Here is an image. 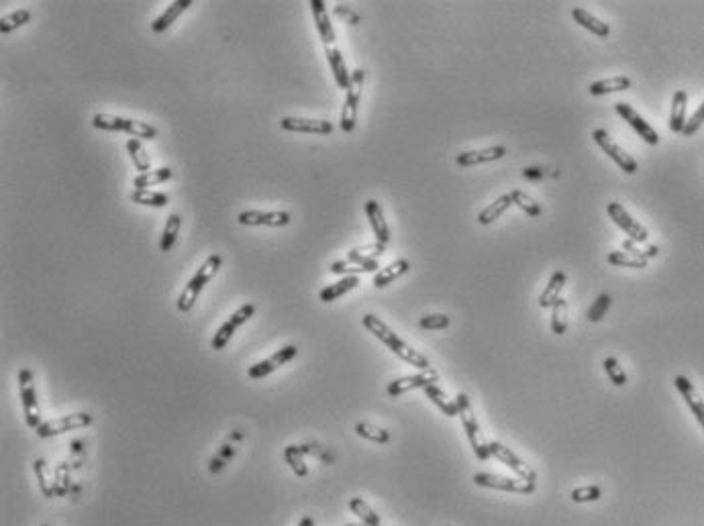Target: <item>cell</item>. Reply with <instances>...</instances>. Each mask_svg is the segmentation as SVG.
Returning <instances> with one entry per match:
<instances>
[{"mask_svg": "<svg viewBox=\"0 0 704 526\" xmlns=\"http://www.w3.org/2000/svg\"><path fill=\"white\" fill-rule=\"evenodd\" d=\"M362 322H364V327H366L367 331L372 332L378 341H382L384 345L388 347L394 355H398L402 361H406L409 365L419 367L421 372L431 367V361L427 359V355H423L421 351H416V349H413L411 345H406V343L398 337L396 332L392 331V329L384 322L382 318H378L376 315H366L362 318Z\"/></svg>", "mask_w": 704, "mask_h": 526, "instance_id": "1", "label": "cell"}, {"mask_svg": "<svg viewBox=\"0 0 704 526\" xmlns=\"http://www.w3.org/2000/svg\"><path fill=\"white\" fill-rule=\"evenodd\" d=\"M92 125L100 131H115V133H127L131 139H155L157 129L152 127L149 122H143L137 119H125L117 115H107V112H96L92 117Z\"/></svg>", "mask_w": 704, "mask_h": 526, "instance_id": "2", "label": "cell"}, {"mask_svg": "<svg viewBox=\"0 0 704 526\" xmlns=\"http://www.w3.org/2000/svg\"><path fill=\"white\" fill-rule=\"evenodd\" d=\"M221 263H223V257L216 256V253H213V256H209L204 259V263L200 265L199 271L192 275V280H190V282L186 284V288L182 290V294H180V298H178V310H182V312H190V310H192V306H194L196 300H199L200 292H202L204 286L213 280L214 273H216L219 268H221Z\"/></svg>", "mask_w": 704, "mask_h": 526, "instance_id": "3", "label": "cell"}, {"mask_svg": "<svg viewBox=\"0 0 704 526\" xmlns=\"http://www.w3.org/2000/svg\"><path fill=\"white\" fill-rule=\"evenodd\" d=\"M456 402H458L459 419H461V424H463V431H466V435H468V441H470V445H472V449H474L476 457H478L480 461H488L490 459L488 443H484V438H482V431H480V424L476 421L474 408L470 404V398H468L466 394H458Z\"/></svg>", "mask_w": 704, "mask_h": 526, "instance_id": "4", "label": "cell"}, {"mask_svg": "<svg viewBox=\"0 0 704 526\" xmlns=\"http://www.w3.org/2000/svg\"><path fill=\"white\" fill-rule=\"evenodd\" d=\"M366 72L364 70H353L352 72V86L345 92V102L341 110V131L352 133L357 122V108H359V98H362V88H364Z\"/></svg>", "mask_w": 704, "mask_h": 526, "instance_id": "5", "label": "cell"}, {"mask_svg": "<svg viewBox=\"0 0 704 526\" xmlns=\"http://www.w3.org/2000/svg\"><path fill=\"white\" fill-rule=\"evenodd\" d=\"M19 394H21V402H23V412H25V421L27 426L31 428H39L43 422L39 419V404H37V391H35V384H33V374L29 369H23L19 374Z\"/></svg>", "mask_w": 704, "mask_h": 526, "instance_id": "6", "label": "cell"}, {"mask_svg": "<svg viewBox=\"0 0 704 526\" xmlns=\"http://www.w3.org/2000/svg\"><path fill=\"white\" fill-rule=\"evenodd\" d=\"M476 485L490 488V490H500V492H510V494H533L535 492V481L527 480H513L505 475H494V473H476Z\"/></svg>", "mask_w": 704, "mask_h": 526, "instance_id": "7", "label": "cell"}, {"mask_svg": "<svg viewBox=\"0 0 704 526\" xmlns=\"http://www.w3.org/2000/svg\"><path fill=\"white\" fill-rule=\"evenodd\" d=\"M592 139H594V143H597L598 147L604 151V153H606L612 162L621 167L625 174H635V172L639 169L637 162H635V159H633V157H631V155H629L627 151L623 149V147H619V145L612 141V137L609 135L604 129H597V131H592Z\"/></svg>", "mask_w": 704, "mask_h": 526, "instance_id": "8", "label": "cell"}, {"mask_svg": "<svg viewBox=\"0 0 704 526\" xmlns=\"http://www.w3.org/2000/svg\"><path fill=\"white\" fill-rule=\"evenodd\" d=\"M92 422V416L88 412H74V414H65L60 419H51V421L43 422L37 428V435L41 438H49V436H58L68 433V431H78L84 428Z\"/></svg>", "mask_w": 704, "mask_h": 526, "instance_id": "9", "label": "cell"}, {"mask_svg": "<svg viewBox=\"0 0 704 526\" xmlns=\"http://www.w3.org/2000/svg\"><path fill=\"white\" fill-rule=\"evenodd\" d=\"M488 451H490V457L498 459V461H500V463H505L508 469H513V471L519 475L520 480L535 481L537 483L535 469L529 465V463H525V461L520 459L517 453H513V449L505 447L503 443H496V441H492V443H488Z\"/></svg>", "mask_w": 704, "mask_h": 526, "instance_id": "10", "label": "cell"}, {"mask_svg": "<svg viewBox=\"0 0 704 526\" xmlns=\"http://www.w3.org/2000/svg\"><path fill=\"white\" fill-rule=\"evenodd\" d=\"M253 312H256V306H253V304H243L239 310H235V312L231 315L229 320H227L225 325H221V329L214 332L213 341H211V347H213L214 351L225 349L227 343L231 341V337L235 335V331H237L241 325H245V322L253 316Z\"/></svg>", "mask_w": 704, "mask_h": 526, "instance_id": "11", "label": "cell"}, {"mask_svg": "<svg viewBox=\"0 0 704 526\" xmlns=\"http://www.w3.org/2000/svg\"><path fill=\"white\" fill-rule=\"evenodd\" d=\"M606 212H609V216L612 219V223L627 233L629 239L635 241V243H645V241H647V237H649L647 228H645L641 223H637V221L625 211L623 204H619V202H609Z\"/></svg>", "mask_w": 704, "mask_h": 526, "instance_id": "12", "label": "cell"}, {"mask_svg": "<svg viewBox=\"0 0 704 526\" xmlns=\"http://www.w3.org/2000/svg\"><path fill=\"white\" fill-rule=\"evenodd\" d=\"M614 110H616V115H619L621 119L627 120L629 127H631L637 135L641 137L647 145H658L659 135L656 133V129H653L647 120H643L641 115H639L633 106H629L627 102H616V105H614Z\"/></svg>", "mask_w": 704, "mask_h": 526, "instance_id": "13", "label": "cell"}, {"mask_svg": "<svg viewBox=\"0 0 704 526\" xmlns=\"http://www.w3.org/2000/svg\"><path fill=\"white\" fill-rule=\"evenodd\" d=\"M437 379H439V374H437V369H433V367L423 369L421 374H414V376L398 377V379H394V382L388 384V396L398 398V396H402V394H406V391L419 390V388H427L431 384H435Z\"/></svg>", "mask_w": 704, "mask_h": 526, "instance_id": "14", "label": "cell"}, {"mask_svg": "<svg viewBox=\"0 0 704 526\" xmlns=\"http://www.w3.org/2000/svg\"><path fill=\"white\" fill-rule=\"evenodd\" d=\"M296 355H298V347L296 345L282 347L280 351H275L272 357H268V359H263L260 361V363H256V365H251L249 372H247V376L251 377V379H261V377L270 376L272 372H275V369L282 367V365H286V363L294 359Z\"/></svg>", "mask_w": 704, "mask_h": 526, "instance_id": "15", "label": "cell"}, {"mask_svg": "<svg viewBox=\"0 0 704 526\" xmlns=\"http://www.w3.org/2000/svg\"><path fill=\"white\" fill-rule=\"evenodd\" d=\"M280 127L290 133H310V135H331L333 125L322 119H300V117H284Z\"/></svg>", "mask_w": 704, "mask_h": 526, "instance_id": "16", "label": "cell"}, {"mask_svg": "<svg viewBox=\"0 0 704 526\" xmlns=\"http://www.w3.org/2000/svg\"><path fill=\"white\" fill-rule=\"evenodd\" d=\"M237 221L243 226H286L292 219L286 211H243Z\"/></svg>", "mask_w": 704, "mask_h": 526, "instance_id": "17", "label": "cell"}, {"mask_svg": "<svg viewBox=\"0 0 704 526\" xmlns=\"http://www.w3.org/2000/svg\"><path fill=\"white\" fill-rule=\"evenodd\" d=\"M673 384H676V390L680 391V396L684 398V402L690 408V412L694 414L696 422L703 426L704 431V400L700 398V394L696 391L694 384L686 376H676L673 377Z\"/></svg>", "mask_w": 704, "mask_h": 526, "instance_id": "18", "label": "cell"}, {"mask_svg": "<svg viewBox=\"0 0 704 526\" xmlns=\"http://www.w3.org/2000/svg\"><path fill=\"white\" fill-rule=\"evenodd\" d=\"M506 155V147L503 145H494V147H486V149H472L463 151L456 157V164L459 167H472L480 166V164H490L496 159H503Z\"/></svg>", "mask_w": 704, "mask_h": 526, "instance_id": "19", "label": "cell"}, {"mask_svg": "<svg viewBox=\"0 0 704 526\" xmlns=\"http://www.w3.org/2000/svg\"><path fill=\"white\" fill-rule=\"evenodd\" d=\"M310 11H312L315 23H317V31H319V35H321L325 47L335 46L337 41L335 29H333L331 19H329V11H327L325 2H322V0H310Z\"/></svg>", "mask_w": 704, "mask_h": 526, "instance_id": "20", "label": "cell"}, {"mask_svg": "<svg viewBox=\"0 0 704 526\" xmlns=\"http://www.w3.org/2000/svg\"><path fill=\"white\" fill-rule=\"evenodd\" d=\"M325 56H327V61H329V68L331 72L335 75L337 86L341 90H350L352 86V74L347 72V63H345V58L341 56V51L337 49V46L333 47H325Z\"/></svg>", "mask_w": 704, "mask_h": 526, "instance_id": "21", "label": "cell"}, {"mask_svg": "<svg viewBox=\"0 0 704 526\" xmlns=\"http://www.w3.org/2000/svg\"><path fill=\"white\" fill-rule=\"evenodd\" d=\"M366 216L367 221H369L372 231H374V235H376V241H378V243H384V245H388V241H390V228H388V223H386V219H384V211L378 200H367Z\"/></svg>", "mask_w": 704, "mask_h": 526, "instance_id": "22", "label": "cell"}, {"mask_svg": "<svg viewBox=\"0 0 704 526\" xmlns=\"http://www.w3.org/2000/svg\"><path fill=\"white\" fill-rule=\"evenodd\" d=\"M566 280L567 275L562 270L551 273L547 286H545V290H543L541 296H539V306H541V308H551L555 302L562 298V290L566 286Z\"/></svg>", "mask_w": 704, "mask_h": 526, "instance_id": "23", "label": "cell"}, {"mask_svg": "<svg viewBox=\"0 0 704 526\" xmlns=\"http://www.w3.org/2000/svg\"><path fill=\"white\" fill-rule=\"evenodd\" d=\"M686 110H688V94L684 90H678L672 98V110H670V131L672 133H682L686 125Z\"/></svg>", "mask_w": 704, "mask_h": 526, "instance_id": "24", "label": "cell"}, {"mask_svg": "<svg viewBox=\"0 0 704 526\" xmlns=\"http://www.w3.org/2000/svg\"><path fill=\"white\" fill-rule=\"evenodd\" d=\"M188 6H192V0H176L174 4H169L168 9L152 23L153 33H164L166 29H169L176 23V19L188 11Z\"/></svg>", "mask_w": 704, "mask_h": 526, "instance_id": "25", "label": "cell"}, {"mask_svg": "<svg viewBox=\"0 0 704 526\" xmlns=\"http://www.w3.org/2000/svg\"><path fill=\"white\" fill-rule=\"evenodd\" d=\"M572 16H574V21H576L580 27H584L586 31H590V33H594V35L600 37V39H604V37L611 35V25H609V23L600 21L598 16H594L592 13H588V11H584V9H574V11H572Z\"/></svg>", "mask_w": 704, "mask_h": 526, "instance_id": "26", "label": "cell"}, {"mask_svg": "<svg viewBox=\"0 0 704 526\" xmlns=\"http://www.w3.org/2000/svg\"><path fill=\"white\" fill-rule=\"evenodd\" d=\"M409 270H411V261H409V259H396V261L388 263V265L382 268V270L376 271V275H374V286L386 288L388 284H392L394 280H398L400 275H404Z\"/></svg>", "mask_w": 704, "mask_h": 526, "instance_id": "27", "label": "cell"}, {"mask_svg": "<svg viewBox=\"0 0 704 526\" xmlns=\"http://www.w3.org/2000/svg\"><path fill=\"white\" fill-rule=\"evenodd\" d=\"M629 88H631V78H627V75H614V78L592 82L588 86V92L592 96H604V94H612V92H625Z\"/></svg>", "mask_w": 704, "mask_h": 526, "instance_id": "28", "label": "cell"}, {"mask_svg": "<svg viewBox=\"0 0 704 526\" xmlns=\"http://www.w3.org/2000/svg\"><path fill=\"white\" fill-rule=\"evenodd\" d=\"M357 286H359V278H357V275H345L343 280H339L335 284H329L327 288H322L319 298H321V302H325V304H329V302H333L337 300V298H341V296H345L347 292H352V290H355Z\"/></svg>", "mask_w": 704, "mask_h": 526, "instance_id": "29", "label": "cell"}, {"mask_svg": "<svg viewBox=\"0 0 704 526\" xmlns=\"http://www.w3.org/2000/svg\"><path fill=\"white\" fill-rule=\"evenodd\" d=\"M510 206H513V198H510V194L498 196L494 202H490L484 211L478 212V223H480V225H484V226L492 225V223H494L496 219H500V216H503V214H505V212L508 211Z\"/></svg>", "mask_w": 704, "mask_h": 526, "instance_id": "30", "label": "cell"}, {"mask_svg": "<svg viewBox=\"0 0 704 526\" xmlns=\"http://www.w3.org/2000/svg\"><path fill=\"white\" fill-rule=\"evenodd\" d=\"M384 251H386V245L374 241L369 245L352 249L347 253V261H353V263H372V261H378V257H382Z\"/></svg>", "mask_w": 704, "mask_h": 526, "instance_id": "31", "label": "cell"}, {"mask_svg": "<svg viewBox=\"0 0 704 526\" xmlns=\"http://www.w3.org/2000/svg\"><path fill=\"white\" fill-rule=\"evenodd\" d=\"M425 390V394H427V398L435 404V406L439 408L441 412H443L445 416H459V408H458V402H453V400H449L447 396H445V391L441 390V388H437L435 384H431V386H427V388H423Z\"/></svg>", "mask_w": 704, "mask_h": 526, "instance_id": "32", "label": "cell"}, {"mask_svg": "<svg viewBox=\"0 0 704 526\" xmlns=\"http://www.w3.org/2000/svg\"><path fill=\"white\" fill-rule=\"evenodd\" d=\"M180 228H182V216L178 212H172L168 216V221H166V226H164V235H162V241H159V251L168 253L169 249L176 245Z\"/></svg>", "mask_w": 704, "mask_h": 526, "instance_id": "33", "label": "cell"}, {"mask_svg": "<svg viewBox=\"0 0 704 526\" xmlns=\"http://www.w3.org/2000/svg\"><path fill=\"white\" fill-rule=\"evenodd\" d=\"M127 151H129V155H131V159H133L135 169H139V174H147V172H152V157H149V153L145 151V147L141 145L139 139H129V141H127Z\"/></svg>", "mask_w": 704, "mask_h": 526, "instance_id": "34", "label": "cell"}, {"mask_svg": "<svg viewBox=\"0 0 704 526\" xmlns=\"http://www.w3.org/2000/svg\"><path fill=\"white\" fill-rule=\"evenodd\" d=\"M380 263L378 261H372V263H353V261H335L331 263V273H339V275H357V273H372V271H378Z\"/></svg>", "mask_w": 704, "mask_h": 526, "instance_id": "35", "label": "cell"}, {"mask_svg": "<svg viewBox=\"0 0 704 526\" xmlns=\"http://www.w3.org/2000/svg\"><path fill=\"white\" fill-rule=\"evenodd\" d=\"M129 198L135 204L153 206V209H162V206L169 204V196L164 194V192H155V190H133Z\"/></svg>", "mask_w": 704, "mask_h": 526, "instance_id": "36", "label": "cell"}, {"mask_svg": "<svg viewBox=\"0 0 704 526\" xmlns=\"http://www.w3.org/2000/svg\"><path fill=\"white\" fill-rule=\"evenodd\" d=\"M172 178V169L169 167H159V169H152L147 174H139L137 178L133 180L135 190H149V186H157L164 184Z\"/></svg>", "mask_w": 704, "mask_h": 526, "instance_id": "37", "label": "cell"}, {"mask_svg": "<svg viewBox=\"0 0 704 526\" xmlns=\"http://www.w3.org/2000/svg\"><path fill=\"white\" fill-rule=\"evenodd\" d=\"M606 261L611 265H616V268H633V270H643L647 268V259H643L639 256H633V253H627V251H611Z\"/></svg>", "mask_w": 704, "mask_h": 526, "instance_id": "38", "label": "cell"}, {"mask_svg": "<svg viewBox=\"0 0 704 526\" xmlns=\"http://www.w3.org/2000/svg\"><path fill=\"white\" fill-rule=\"evenodd\" d=\"M284 459L290 465V469L298 475V478H306L308 475V467L305 463V453L300 451L298 445H288L284 449Z\"/></svg>", "mask_w": 704, "mask_h": 526, "instance_id": "39", "label": "cell"}, {"mask_svg": "<svg viewBox=\"0 0 704 526\" xmlns=\"http://www.w3.org/2000/svg\"><path fill=\"white\" fill-rule=\"evenodd\" d=\"M355 433L362 436V438H367L372 443H378V445H386L390 441V433L386 428H380V426H374L369 422H357L355 424Z\"/></svg>", "mask_w": 704, "mask_h": 526, "instance_id": "40", "label": "cell"}, {"mask_svg": "<svg viewBox=\"0 0 704 526\" xmlns=\"http://www.w3.org/2000/svg\"><path fill=\"white\" fill-rule=\"evenodd\" d=\"M551 331L555 335H566L567 331V300L564 298L551 306Z\"/></svg>", "mask_w": 704, "mask_h": 526, "instance_id": "41", "label": "cell"}, {"mask_svg": "<svg viewBox=\"0 0 704 526\" xmlns=\"http://www.w3.org/2000/svg\"><path fill=\"white\" fill-rule=\"evenodd\" d=\"M350 510L364 522V525H367V526H380V518H378V514L376 512L372 510L369 506H367L366 502L362 500V498H352L350 500Z\"/></svg>", "mask_w": 704, "mask_h": 526, "instance_id": "42", "label": "cell"}, {"mask_svg": "<svg viewBox=\"0 0 704 526\" xmlns=\"http://www.w3.org/2000/svg\"><path fill=\"white\" fill-rule=\"evenodd\" d=\"M31 21V13L27 9H21V11H15L11 15L2 16L0 19V33H13L19 27L27 25Z\"/></svg>", "mask_w": 704, "mask_h": 526, "instance_id": "43", "label": "cell"}, {"mask_svg": "<svg viewBox=\"0 0 704 526\" xmlns=\"http://www.w3.org/2000/svg\"><path fill=\"white\" fill-rule=\"evenodd\" d=\"M510 198H513V204H517L520 211L527 212L529 216H539V214H541L539 202H535V200L527 194V192H522V190H513V192H510Z\"/></svg>", "mask_w": 704, "mask_h": 526, "instance_id": "44", "label": "cell"}, {"mask_svg": "<svg viewBox=\"0 0 704 526\" xmlns=\"http://www.w3.org/2000/svg\"><path fill=\"white\" fill-rule=\"evenodd\" d=\"M35 473H37V480H39L41 492H43L47 498L53 496V494H56V488H53L51 475H49L51 471H49V467H47V463L43 459H37V461H35Z\"/></svg>", "mask_w": 704, "mask_h": 526, "instance_id": "45", "label": "cell"}, {"mask_svg": "<svg viewBox=\"0 0 704 526\" xmlns=\"http://www.w3.org/2000/svg\"><path fill=\"white\" fill-rule=\"evenodd\" d=\"M611 306H612L611 294H600L597 300H594V304L588 308V315H586V318H588L590 322H598V320H602V318H604V315L609 312V308H611Z\"/></svg>", "mask_w": 704, "mask_h": 526, "instance_id": "46", "label": "cell"}, {"mask_svg": "<svg viewBox=\"0 0 704 526\" xmlns=\"http://www.w3.org/2000/svg\"><path fill=\"white\" fill-rule=\"evenodd\" d=\"M604 372H606V376L611 377V382L614 384V386H625L627 384V374H625V369L619 365V361L614 359V357H606L604 359Z\"/></svg>", "mask_w": 704, "mask_h": 526, "instance_id": "47", "label": "cell"}, {"mask_svg": "<svg viewBox=\"0 0 704 526\" xmlns=\"http://www.w3.org/2000/svg\"><path fill=\"white\" fill-rule=\"evenodd\" d=\"M600 496H602V492H600V488H598V485H584V488H576V490H572V494H569V498H572L574 502H578V504H586V502H597V500H600Z\"/></svg>", "mask_w": 704, "mask_h": 526, "instance_id": "48", "label": "cell"}, {"mask_svg": "<svg viewBox=\"0 0 704 526\" xmlns=\"http://www.w3.org/2000/svg\"><path fill=\"white\" fill-rule=\"evenodd\" d=\"M451 318L447 315H427L419 320V327L425 331H443L449 327Z\"/></svg>", "mask_w": 704, "mask_h": 526, "instance_id": "49", "label": "cell"}, {"mask_svg": "<svg viewBox=\"0 0 704 526\" xmlns=\"http://www.w3.org/2000/svg\"><path fill=\"white\" fill-rule=\"evenodd\" d=\"M704 125V102L698 108H696V112L690 117L688 120H686V125H684V131H682V135L684 137H692V135H696L698 133V129L703 127Z\"/></svg>", "mask_w": 704, "mask_h": 526, "instance_id": "50", "label": "cell"}, {"mask_svg": "<svg viewBox=\"0 0 704 526\" xmlns=\"http://www.w3.org/2000/svg\"><path fill=\"white\" fill-rule=\"evenodd\" d=\"M335 15L337 16H341V19H345L350 25H359V21H362V16L357 15L353 9H350V6H345V4H337L335 6Z\"/></svg>", "mask_w": 704, "mask_h": 526, "instance_id": "51", "label": "cell"}, {"mask_svg": "<svg viewBox=\"0 0 704 526\" xmlns=\"http://www.w3.org/2000/svg\"><path fill=\"white\" fill-rule=\"evenodd\" d=\"M522 176L527 180H541V178H545V169L543 167H525Z\"/></svg>", "mask_w": 704, "mask_h": 526, "instance_id": "52", "label": "cell"}, {"mask_svg": "<svg viewBox=\"0 0 704 526\" xmlns=\"http://www.w3.org/2000/svg\"><path fill=\"white\" fill-rule=\"evenodd\" d=\"M658 253H659L658 247H656V245H651V247H647V249L643 251V257H645V259H649V257H656Z\"/></svg>", "mask_w": 704, "mask_h": 526, "instance_id": "53", "label": "cell"}, {"mask_svg": "<svg viewBox=\"0 0 704 526\" xmlns=\"http://www.w3.org/2000/svg\"><path fill=\"white\" fill-rule=\"evenodd\" d=\"M298 526H315V520H312L310 516H305V518L298 522Z\"/></svg>", "mask_w": 704, "mask_h": 526, "instance_id": "54", "label": "cell"}, {"mask_svg": "<svg viewBox=\"0 0 704 526\" xmlns=\"http://www.w3.org/2000/svg\"><path fill=\"white\" fill-rule=\"evenodd\" d=\"M345 526H367V525H364V522H357V525H345Z\"/></svg>", "mask_w": 704, "mask_h": 526, "instance_id": "55", "label": "cell"}, {"mask_svg": "<svg viewBox=\"0 0 704 526\" xmlns=\"http://www.w3.org/2000/svg\"><path fill=\"white\" fill-rule=\"evenodd\" d=\"M41 526H49V525H41Z\"/></svg>", "mask_w": 704, "mask_h": 526, "instance_id": "56", "label": "cell"}, {"mask_svg": "<svg viewBox=\"0 0 704 526\" xmlns=\"http://www.w3.org/2000/svg\"><path fill=\"white\" fill-rule=\"evenodd\" d=\"M380 526H382V525H380Z\"/></svg>", "mask_w": 704, "mask_h": 526, "instance_id": "57", "label": "cell"}]
</instances>
